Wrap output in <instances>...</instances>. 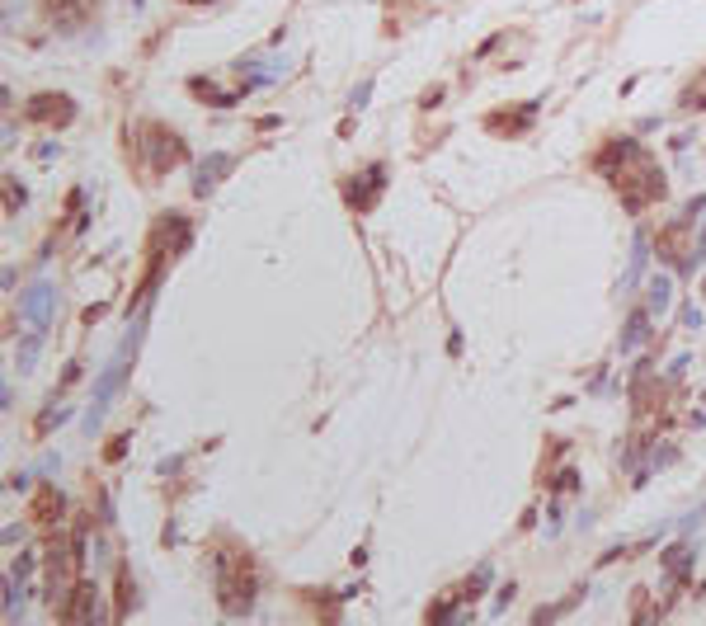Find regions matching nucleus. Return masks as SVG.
Masks as SVG:
<instances>
[{"label": "nucleus", "mask_w": 706, "mask_h": 626, "mask_svg": "<svg viewBox=\"0 0 706 626\" xmlns=\"http://www.w3.org/2000/svg\"><path fill=\"white\" fill-rule=\"evenodd\" d=\"M141 335H147V321H132V335L122 340V349L109 358V367L99 372V386H95V401H90V410H86V429L95 433L99 424H104V410H109V395H113V386L122 382V372L132 367V358H137V344H141Z\"/></svg>", "instance_id": "nucleus-1"}, {"label": "nucleus", "mask_w": 706, "mask_h": 626, "mask_svg": "<svg viewBox=\"0 0 706 626\" xmlns=\"http://www.w3.org/2000/svg\"><path fill=\"white\" fill-rule=\"evenodd\" d=\"M217 594L226 612H245L255 603V575L245 566V556H231V551L217 556Z\"/></svg>", "instance_id": "nucleus-2"}, {"label": "nucleus", "mask_w": 706, "mask_h": 626, "mask_svg": "<svg viewBox=\"0 0 706 626\" xmlns=\"http://www.w3.org/2000/svg\"><path fill=\"white\" fill-rule=\"evenodd\" d=\"M57 316V287L52 283H33L19 297V321L29 325V335H48V325Z\"/></svg>", "instance_id": "nucleus-3"}, {"label": "nucleus", "mask_w": 706, "mask_h": 626, "mask_svg": "<svg viewBox=\"0 0 706 626\" xmlns=\"http://www.w3.org/2000/svg\"><path fill=\"white\" fill-rule=\"evenodd\" d=\"M141 151H147V170L151 175H165L170 165L184 160V141L175 132H165V128H147V137H141Z\"/></svg>", "instance_id": "nucleus-4"}, {"label": "nucleus", "mask_w": 706, "mask_h": 626, "mask_svg": "<svg viewBox=\"0 0 706 626\" xmlns=\"http://www.w3.org/2000/svg\"><path fill=\"white\" fill-rule=\"evenodd\" d=\"M382 189H386V170H382V165H367V170H363V184H353V189H348V203L358 207V213H367V207L377 203Z\"/></svg>", "instance_id": "nucleus-5"}, {"label": "nucleus", "mask_w": 706, "mask_h": 626, "mask_svg": "<svg viewBox=\"0 0 706 626\" xmlns=\"http://www.w3.org/2000/svg\"><path fill=\"white\" fill-rule=\"evenodd\" d=\"M76 109H71V99L67 95H38L33 104H29V118L33 122H67Z\"/></svg>", "instance_id": "nucleus-6"}, {"label": "nucleus", "mask_w": 706, "mask_h": 626, "mask_svg": "<svg viewBox=\"0 0 706 626\" xmlns=\"http://www.w3.org/2000/svg\"><path fill=\"white\" fill-rule=\"evenodd\" d=\"M222 170H231V156H226V151H213V156L198 165L194 194H198V198H203V194H213V189H217V179H222Z\"/></svg>", "instance_id": "nucleus-7"}, {"label": "nucleus", "mask_w": 706, "mask_h": 626, "mask_svg": "<svg viewBox=\"0 0 706 626\" xmlns=\"http://www.w3.org/2000/svg\"><path fill=\"white\" fill-rule=\"evenodd\" d=\"M646 259H650V236L640 231V236L631 240V259H627V274H621V292H631V287L640 283V274H646Z\"/></svg>", "instance_id": "nucleus-8"}, {"label": "nucleus", "mask_w": 706, "mask_h": 626, "mask_svg": "<svg viewBox=\"0 0 706 626\" xmlns=\"http://www.w3.org/2000/svg\"><path fill=\"white\" fill-rule=\"evenodd\" d=\"M692 560H697V551L688 547V541H678V547H669V551H664V570H669L674 579H683V575L692 570Z\"/></svg>", "instance_id": "nucleus-9"}, {"label": "nucleus", "mask_w": 706, "mask_h": 626, "mask_svg": "<svg viewBox=\"0 0 706 626\" xmlns=\"http://www.w3.org/2000/svg\"><path fill=\"white\" fill-rule=\"evenodd\" d=\"M646 335H650V311H636V316L627 321V330H621V353H631Z\"/></svg>", "instance_id": "nucleus-10"}, {"label": "nucleus", "mask_w": 706, "mask_h": 626, "mask_svg": "<svg viewBox=\"0 0 706 626\" xmlns=\"http://www.w3.org/2000/svg\"><path fill=\"white\" fill-rule=\"evenodd\" d=\"M669 302H674V278H664V274H659V278L650 283V302H646V311H650V316H664V311H669Z\"/></svg>", "instance_id": "nucleus-11"}, {"label": "nucleus", "mask_w": 706, "mask_h": 626, "mask_svg": "<svg viewBox=\"0 0 706 626\" xmlns=\"http://www.w3.org/2000/svg\"><path fill=\"white\" fill-rule=\"evenodd\" d=\"M33 513L43 518V523H52V518L61 513V494L57 490H43V494H38V504H33Z\"/></svg>", "instance_id": "nucleus-12"}, {"label": "nucleus", "mask_w": 706, "mask_h": 626, "mask_svg": "<svg viewBox=\"0 0 706 626\" xmlns=\"http://www.w3.org/2000/svg\"><path fill=\"white\" fill-rule=\"evenodd\" d=\"M457 617V603H439V608H429V621H452Z\"/></svg>", "instance_id": "nucleus-13"}, {"label": "nucleus", "mask_w": 706, "mask_h": 626, "mask_svg": "<svg viewBox=\"0 0 706 626\" xmlns=\"http://www.w3.org/2000/svg\"><path fill=\"white\" fill-rule=\"evenodd\" d=\"M683 325H688V330H701V311H697V306H683Z\"/></svg>", "instance_id": "nucleus-14"}, {"label": "nucleus", "mask_w": 706, "mask_h": 626, "mask_svg": "<svg viewBox=\"0 0 706 626\" xmlns=\"http://www.w3.org/2000/svg\"><path fill=\"white\" fill-rule=\"evenodd\" d=\"M367 95H372V80H363V86L353 90V109H363V104H367Z\"/></svg>", "instance_id": "nucleus-15"}, {"label": "nucleus", "mask_w": 706, "mask_h": 626, "mask_svg": "<svg viewBox=\"0 0 706 626\" xmlns=\"http://www.w3.org/2000/svg\"><path fill=\"white\" fill-rule=\"evenodd\" d=\"M697 424H706V405H701V410H697Z\"/></svg>", "instance_id": "nucleus-16"}]
</instances>
